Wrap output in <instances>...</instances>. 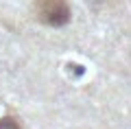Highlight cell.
Instances as JSON below:
<instances>
[{"mask_svg":"<svg viewBox=\"0 0 131 129\" xmlns=\"http://www.w3.org/2000/svg\"><path fill=\"white\" fill-rule=\"evenodd\" d=\"M37 11L39 18L48 24H59L68 22V5L63 0H37Z\"/></svg>","mask_w":131,"mask_h":129,"instance_id":"1","label":"cell"}]
</instances>
